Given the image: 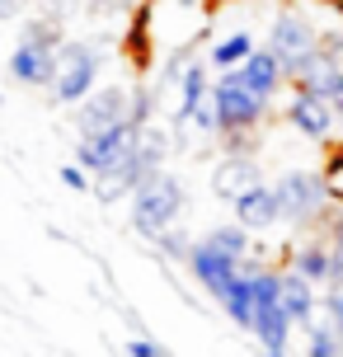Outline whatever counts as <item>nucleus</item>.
I'll list each match as a JSON object with an SVG mask.
<instances>
[{"instance_id": "1", "label": "nucleus", "mask_w": 343, "mask_h": 357, "mask_svg": "<svg viewBox=\"0 0 343 357\" xmlns=\"http://www.w3.org/2000/svg\"><path fill=\"white\" fill-rule=\"evenodd\" d=\"M183 202H188V197H183V183L174 174L155 169V174L132 193V226H137V235H142V240H155L160 231H169L174 216L183 212Z\"/></svg>"}, {"instance_id": "2", "label": "nucleus", "mask_w": 343, "mask_h": 357, "mask_svg": "<svg viewBox=\"0 0 343 357\" xmlns=\"http://www.w3.org/2000/svg\"><path fill=\"white\" fill-rule=\"evenodd\" d=\"M165 155H169V137H165L160 127H142V137H137V151H132V160L118 169V174H104L99 183H94V197L99 202H118V197H132L137 188H142L146 178L155 174L165 165Z\"/></svg>"}, {"instance_id": "3", "label": "nucleus", "mask_w": 343, "mask_h": 357, "mask_svg": "<svg viewBox=\"0 0 343 357\" xmlns=\"http://www.w3.org/2000/svg\"><path fill=\"white\" fill-rule=\"evenodd\" d=\"M212 99H217L221 132L226 137H250L254 127L264 123V113H268V99H259L240 80V71H221V80H212Z\"/></svg>"}, {"instance_id": "4", "label": "nucleus", "mask_w": 343, "mask_h": 357, "mask_svg": "<svg viewBox=\"0 0 343 357\" xmlns=\"http://www.w3.org/2000/svg\"><path fill=\"white\" fill-rule=\"evenodd\" d=\"M56 52H61V38H56L52 24H29L24 38L15 43V52H10V75L19 85H52Z\"/></svg>"}, {"instance_id": "5", "label": "nucleus", "mask_w": 343, "mask_h": 357, "mask_svg": "<svg viewBox=\"0 0 343 357\" xmlns=\"http://www.w3.org/2000/svg\"><path fill=\"white\" fill-rule=\"evenodd\" d=\"M142 127H146V123L127 118V123L109 127V132H99V137H80V146H75V160L85 165L94 178L118 174V169L132 160V151H137V137H142Z\"/></svg>"}, {"instance_id": "6", "label": "nucleus", "mask_w": 343, "mask_h": 357, "mask_svg": "<svg viewBox=\"0 0 343 357\" xmlns=\"http://www.w3.org/2000/svg\"><path fill=\"white\" fill-rule=\"evenodd\" d=\"M94 80H99V52H94L90 43H61L52 85H47L56 104H80L94 89Z\"/></svg>"}, {"instance_id": "7", "label": "nucleus", "mask_w": 343, "mask_h": 357, "mask_svg": "<svg viewBox=\"0 0 343 357\" xmlns=\"http://www.w3.org/2000/svg\"><path fill=\"white\" fill-rule=\"evenodd\" d=\"M277 197H282V221L310 226V221H320L325 207H329L325 174H315V169H287V174L277 178Z\"/></svg>"}, {"instance_id": "8", "label": "nucleus", "mask_w": 343, "mask_h": 357, "mask_svg": "<svg viewBox=\"0 0 343 357\" xmlns=\"http://www.w3.org/2000/svg\"><path fill=\"white\" fill-rule=\"evenodd\" d=\"M268 47L277 52V61L287 66V80H291L310 56L320 52V33H315V24H310L301 10H282L268 29Z\"/></svg>"}, {"instance_id": "9", "label": "nucleus", "mask_w": 343, "mask_h": 357, "mask_svg": "<svg viewBox=\"0 0 343 357\" xmlns=\"http://www.w3.org/2000/svg\"><path fill=\"white\" fill-rule=\"evenodd\" d=\"M287 127L296 132V137H306V142H329L334 137V123H339V108L329 104L325 94H315V89H301L296 85V94L287 99Z\"/></svg>"}, {"instance_id": "10", "label": "nucleus", "mask_w": 343, "mask_h": 357, "mask_svg": "<svg viewBox=\"0 0 343 357\" xmlns=\"http://www.w3.org/2000/svg\"><path fill=\"white\" fill-rule=\"evenodd\" d=\"M127 118H132V94H127L123 85L85 94V99L75 104V132H80V137H99V132H109V127L127 123Z\"/></svg>"}, {"instance_id": "11", "label": "nucleus", "mask_w": 343, "mask_h": 357, "mask_svg": "<svg viewBox=\"0 0 343 357\" xmlns=\"http://www.w3.org/2000/svg\"><path fill=\"white\" fill-rule=\"evenodd\" d=\"M183 264H188V273L198 278L202 291H207L212 301H221V296H226V287L240 278V264H245V259H235V254L217 250L212 240H198V245L188 250V259H183Z\"/></svg>"}, {"instance_id": "12", "label": "nucleus", "mask_w": 343, "mask_h": 357, "mask_svg": "<svg viewBox=\"0 0 343 357\" xmlns=\"http://www.w3.org/2000/svg\"><path fill=\"white\" fill-rule=\"evenodd\" d=\"M231 212L240 226H250V231H273L277 221H282V197H277V183H254L245 193L231 202Z\"/></svg>"}, {"instance_id": "13", "label": "nucleus", "mask_w": 343, "mask_h": 357, "mask_svg": "<svg viewBox=\"0 0 343 357\" xmlns=\"http://www.w3.org/2000/svg\"><path fill=\"white\" fill-rule=\"evenodd\" d=\"M291 273H301L315 287L343 282V259L334 250V240H310V245H301V250L291 254Z\"/></svg>"}, {"instance_id": "14", "label": "nucleus", "mask_w": 343, "mask_h": 357, "mask_svg": "<svg viewBox=\"0 0 343 357\" xmlns=\"http://www.w3.org/2000/svg\"><path fill=\"white\" fill-rule=\"evenodd\" d=\"M235 71H240V80H245L259 99H268V104L277 99V89H282V80H287V66L277 61V52H273V47H264V52L254 47V56L245 61V66H235Z\"/></svg>"}, {"instance_id": "15", "label": "nucleus", "mask_w": 343, "mask_h": 357, "mask_svg": "<svg viewBox=\"0 0 343 357\" xmlns=\"http://www.w3.org/2000/svg\"><path fill=\"white\" fill-rule=\"evenodd\" d=\"M259 178H264V174H259V165H254L250 155L235 151V155H226V160L212 169V193H217L221 202H235V197L245 193V188H254Z\"/></svg>"}, {"instance_id": "16", "label": "nucleus", "mask_w": 343, "mask_h": 357, "mask_svg": "<svg viewBox=\"0 0 343 357\" xmlns=\"http://www.w3.org/2000/svg\"><path fill=\"white\" fill-rule=\"evenodd\" d=\"M282 310H287L291 324H315V310H320V296H315V282H306L301 273H291V268H282Z\"/></svg>"}, {"instance_id": "17", "label": "nucleus", "mask_w": 343, "mask_h": 357, "mask_svg": "<svg viewBox=\"0 0 343 357\" xmlns=\"http://www.w3.org/2000/svg\"><path fill=\"white\" fill-rule=\"evenodd\" d=\"M217 305L231 315L235 329H245V334H250V324H254V273H250V264H240V278L226 287V296H221Z\"/></svg>"}, {"instance_id": "18", "label": "nucleus", "mask_w": 343, "mask_h": 357, "mask_svg": "<svg viewBox=\"0 0 343 357\" xmlns=\"http://www.w3.org/2000/svg\"><path fill=\"white\" fill-rule=\"evenodd\" d=\"M254 56V38L245 33V29H235V33H226L221 43H212V66L217 71H235V66H245Z\"/></svg>"}, {"instance_id": "19", "label": "nucleus", "mask_w": 343, "mask_h": 357, "mask_svg": "<svg viewBox=\"0 0 343 357\" xmlns=\"http://www.w3.org/2000/svg\"><path fill=\"white\" fill-rule=\"evenodd\" d=\"M207 240L217 245V250L235 254V259H250V226H217V231H207Z\"/></svg>"}, {"instance_id": "20", "label": "nucleus", "mask_w": 343, "mask_h": 357, "mask_svg": "<svg viewBox=\"0 0 343 357\" xmlns=\"http://www.w3.org/2000/svg\"><path fill=\"white\" fill-rule=\"evenodd\" d=\"M306 353L310 357H339L343 353V334L339 329H329V324H315L306 339Z\"/></svg>"}, {"instance_id": "21", "label": "nucleus", "mask_w": 343, "mask_h": 357, "mask_svg": "<svg viewBox=\"0 0 343 357\" xmlns=\"http://www.w3.org/2000/svg\"><path fill=\"white\" fill-rule=\"evenodd\" d=\"M320 305H325V324L343 334V282L325 287V301H320Z\"/></svg>"}, {"instance_id": "22", "label": "nucleus", "mask_w": 343, "mask_h": 357, "mask_svg": "<svg viewBox=\"0 0 343 357\" xmlns=\"http://www.w3.org/2000/svg\"><path fill=\"white\" fill-rule=\"evenodd\" d=\"M315 94H325L329 104H334V108L343 113V61H339V66H334V71L325 75V80H320V85H315Z\"/></svg>"}, {"instance_id": "23", "label": "nucleus", "mask_w": 343, "mask_h": 357, "mask_svg": "<svg viewBox=\"0 0 343 357\" xmlns=\"http://www.w3.org/2000/svg\"><path fill=\"white\" fill-rule=\"evenodd\" d=\"M151 245H160V254H169V259H188V250H193V245H188L183 235H174V231H160Z\"/></svg>"}, {"instance_id": "24", "label": "nucleus", "mask_w": 343, "mask_h": 357, "mask_svg": "<svg viewBox=\"0 0 343 357\" xmlns=\"http://www.w3.org/2000/svg\"><path fill=\"white\" fill-rule=\"evenodd\" d=\"M90 169H85V165L75 160V165H61V183H66V188H75V193H90Z\"/></svg>"}, {"instance_id": "25", "label": "nucleus", "mask_w": 343, "mask_h": 357, "mask_svg": "<svg viewBox=\"0 0 343 357\" xmlns=\"http://www.w3.org/2000/svg\"><path fill=\"white\" fill-rule=\"evenodd\" d=\"M325 188H329V202H343V160H334V165H329Z\"/></svg>"}, {"instance_id": "26", "label": "nucleus", "mask_w": 343, "mask_h": 357, "mask_svg": "<svg viewBox=\"0 0 343 357\" xmlns=\"http://www.w3.org/2000/svg\"><path fill=\"white\" fill-rule=\"evenodd\" d=\"M132 357H160L165 353V343H155V339H132V343H123Z\"/></svg>"}, {"instance_id": "27", "label": "nucleus", "mask_w": 343, "mask_h": 357, "mask_svg": "<svg viewBox=\"0 0 343 357\" xmlns=\"http://www.w3.org/2000/svg\"><path fill=\"white\" fill-rule=\"evenodd\" d=\"M329 240H334V250H339V259H343V216L334 221V235H329Z\"/></svg>"}, {"instance_id": "28", "label": "nucleus", "mask_w": 343, "mask_h": 357, "mask_svg": "<svg viewBox=\"0 0 343 357\" xmlns=\"http://www.w3.org/2000/svg\"><path fill=\"white\" fill-rule=\"evenodd\" d=\"M19 10V0H0V19H10Z\"/></svg>"}]
</instances>
